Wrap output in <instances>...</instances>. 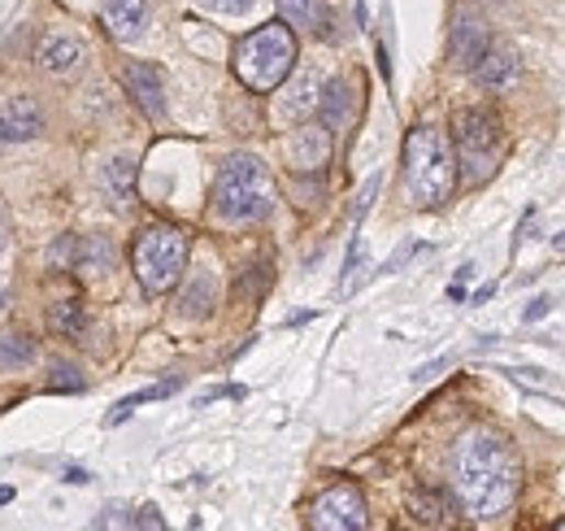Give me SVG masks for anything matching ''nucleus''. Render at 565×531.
I'll return each instance as SVG.
<instances>
[{"mask_svg": "<svg viewBox=\"0 0 565 531\" xmlns=\"http://www.w3.org/2000/svg\"><path fill=\"white\" fill-rule=\"evenodd\" d=\"M522 471L500 431L474 427L452 449V493L470 519H500L518 497Z\"/></svg>", "mask_w": 565, "mask_h": 531, "instance_id": "1", "label": "nucleus"}, {"mask_svg": "<svg viewBox=\"0 0 565 531\" xmlns=\"http://www.w3.org/2000/svg\"><path fill=\"white\" fill-rule=\"evenodd\" d=\"M274 214V179L261 157L230 152L214 183V218L230 227H252Z\"/></svg>", "mask_w": 565, "mask_h": 531, "instance_id": "2", "label": "nucleus"}, {"mask_svg": "<svg viewBox=\"0 0 565 531\" xmlns=\"http://www.w3.org/2000/svg\"><path fill=\"white\" fill-rule=\"evenodd\" d=\"M456 183V157L449 135L431 123L405 135V192L418 210H440Z\"/></svg>", "mask_w": 565, "mask_h": 531, "instance_id": "3", "label": "nucleus"}, {"mask_svg": "<svg viewBox=\"0 0 565 531\" xmlns=\"http://www.w3.org/2000/svg\"><path fill=\"white\" fill-rule=\"evenodd\" d=\"M230 66H235V79L248 92H274V88H283L287 75L296 70V31L283 18L248 31L235 44V61Z\"/></svg>", "mask_w": 565, "mask_h": 531, "instance_id": "4", "label": "nucleus"}, {"mask_svg": "<svg viewBox=\"0 0 565 531\" xmlns=\"http://www.w3.org/2000/svg\"><path fill=\"white\" fill-rule=\"evenodd\" d=\"M452 157L470 188L487 183L505 161V123L483 105L456 110L452 114Z\"/></svg>", "mask_w": 565, "mask_h": 531, "instance_id": "5", "label": "nucleus"}, {"mask_svg": "<svg viewBox=\"0 0 565 531\" xmlns=\"http://www.w3.org/2000/svg\"><path fill=\"white\" fill-rule=\"evenodd\" d=\"M131 266H135V279L144 283V292H152V296L170 292L183 279V266H188V236L170 223H157V227L139 231V240L131 249Z\"/></svg>", "mask_w": 565, "mask_h": 531, "instance_id": "6", "label": "nucleus"}, {"mask_svg": "<svg viewBox=\"0 0 565 531\" xmlns=\"http://www.w3.org/2000/svg\"><path fill=\"white\" fill-rule=\"evenodd\" d=\"M365 523H370L365 497H361V488H352V484L327 488V493L309 506V528H318V531H361Z\"/></svg>", "mask_w": 565, "mask_h": 531, "instance_id": "7", "label": "nucleus"}, {"mask_svg": "<svg viewBox=\"0 0 565 531\" xmlns=\"http://www.w3.org/2000/svg\"><path fill=\"white\" fill-rule=\"evenodd\" d=\"M35 66H39V75H48V79H75V75L88 66V48H83V39L70 35V31H44V35L35 39Z\"/></svg>", "mask_w": 565, "mask_h": 531, "instance_id": "8", "label": "nucleus"}, {"mask_svg": "<svg viewBox=\"0 0 565 531\" xmlns=\"http://www.w3.org/2000/svg\"><path fill=\"white\" fill-rule=\"evenodd\" d=\"M287 161L301 174H318L331 161V132L323 123H309L305 118V127H296L292 139H287Z\"/></svg>", "mask_w": 565, "mask_h": 531, "instance_id": "9", "label": "nucleus"}, {"mask_svg": "<svg viewBox=\"0 0 565 531\" xmlns=\"http://www.w3.org/2000/svg\"><path fill=\"white\" fill-rule=\"evenodd\" d=\"M292 79V75H287ZM323 75L314 70V66H305V70H296V79L287 83V92L279 97V118L283 123H305L314 110H318V101H323Z\"/></svg>", "mask_w": 565, "mask_h": 531, "instance_id": "10", "label": "nucleus"}, {"mask_svg": "<svg viewBox=\"0 0 565 531\" xmlns=\"http://www.w3.org/2000/svg\"><path fill=\"white\" fill-rule=\"evenodd\" d=\"M44 132V105L35 97H9L0 105V144H26Z\"/></svg>", "mask_w": 565, "mask_h": 531, "instance_id": "11", "label": "nucleus"}, {"mask_svg": "<svg viewBox=\"0 0 565 531\" xmlns=\"http://www.w3.org/2000/svg\"><path fill=\"white\" fill-rule=\"evenodd\" d=\"M487 26H483V18L478 13H470V9H461L456 18H452V35H449V57L461 66V70H474V61L487 53Z\"/></svg>", "mask_w": 565, "mask_h": 531, "instance_id": "12", "label": "nucleus"}, {"mask_svg": "<svg viewBox=\"0 0 565 531\" xmlns=\"http://www.w3.org/2000/svg\"><path fill=\"white\" fill-rule=\"evenodd\" d=\"M518 75H522V61H518V53H513L509 44H487V53L474 61V79H478L487 92L513 88Z\"/></svg>", "mask_w": 565, "mask_h": 531, "instance_id": "13", "label": "nucleus"}, {"mask_svg": "<svg viewBox=\"0 0 565 531\" xmlns=\"http://www.w3.org/2000/svg\"><path fill=\"white\" fill-rule=\"evenodd\" d=\"M122 79H126L135 105H139L148 118H166V83H161V70H157V66L131 61V66L122 70Z\"/></svg>", "mask_w": 565, "mask_h": 531, "instance_id": "14", "label": "nucleus"}, {"mask_svg": "<svg viewBox=\"0 0 565 531\" xmlns=\"http://www.w3.org/2000/svg\"><path fill=\"white\" fill-rule=\"evenodd\" d=\"M357 83L352 79H331V83H323V101H318V110H323V127L336 135L343 132L352 118H357Z\"/></svg>", "mask_w": 565, "mask_h": 531, "instance_id": "15", "label": "nucleus"}, {"mask_svg": "<svg viewBox=\"0 0 565 531\" xmlns=\"http://www.w3.org/2000/svg\"><path fill=\"white\" fill-rule=\"evenodd\" d=\"M101 18H105L113 39H139L144 35V22H148V4L144 0H105L101 4Z\"/></svg>", "mask_w": 565, "mask_h": 531, "instance_id": "16", "label": "nucleus"}, {"mask_svg": "<svg viewBox=\"0 0 565 531\" xmlns=\"http://www.w3.org/2000/svg\"><path fill=\"white\" fill-rule=\"evenodd\" d=\"M48 327H53V336H61V340H75V344H88V327H92V318H88V305L83 301H53L48 305Z\"/></svg>", "mask_w": 565, "mask_h": 531, "instance_id": "17", "label": "nucleus"}, {"mask_svg": "<svg viewBox=\"0 0 565 531\" xmlns=\"http://www.w3.org/2000/svg\"><path fill=\"white\" fill-rule=\"evenodd\" d=\"M279 18L292 31H318V35H327V0H279Z\"/></svg>", "mask_w": 565, "mask_h": 531, "instance_id": "18", "label": "nucleus"}, {"mask_svg": "<svg viewBox=\"0 0 565 531\" xmlns=\"http://www.w3.org/2000/svg\"><path fill=\"white\" fill-rule=\"evenodd\" d=\"M409 515L422 528H449V497L436 488H414L409 493Z\"/></svg>", "mask_w": 565, "mask_h": 531, "instance_id": "19", "label": "nucleus"}, {"mask_svg": "<svg viewBox=\"0 0 565 531\" xmlns=\"http://www.w3.org/2000/svg\"><path fill=\"white\" fill-rule=\"evenodd\" d=\"M31 362H35V340H31L26 331L4 327V331H0V371H4V375H18V371H26Z\"/></svg>", "mask_w": 565, "mask_h": 531, "instance_id": "20", "label": "nucleus"}, {"mask_svg": "<svg viewBox=\"0 0 565 531\" xmlns=\"http://www.w3.org/2000/svg\"><path fill=\"white\" fill-rule=\"evenodd\" d=\"M105 183H110L113 201H131V188H135V157L117 152L105 166Z\"/></svg>", "mask_w": 565, "mask_h": 531, "instance_id": "21", "label": "nucleus"}, {"mask_svg": "<svg viewBox=\"0 0 565 531\" xmlns=\"http://www.w3.org/2000/svg\"><path fill=\"white\" fill-rule=\"evenodd\" d=\"M214 305V274H196V283L183 292V314L188 318H205Z\"/></svg>", "mask_w": 565, "mask_h": 531, "instance_id": "22", "label": "nucleus"}, {"mask_svg": "<svg viewBox=\"0 0 565 531\" xmlns=\"http://www.w3.org/2000/svg\"><path fill=\"white\" fill-rule=\"evenodd\" d=\"M113 262V249L110 240H101V236H88V240H79V270L88 274V270H110Z\"/></svg>", "mask_w": 565, "mask_h": 531, "instance_id": "23", "label": "nucleus"}, {"mask_svg": "<svg viewBox=\"0 0 565 531\" xmlns=\"http://www.w3.org/2000/svg\"><path fill=\"white\" fill-rule=\"evenodd\" d=\"M174 388H179V380H166V384H157V388H144V393H135V397L117 400V405H113V414L105 418V422H110V427H117L122 418H131V409H135V405H144V400H157V397H170Z\"/></svg>", "mask_w": 565, "mask_h": 531, "instance_id": "24", "label": "nucleus"}, {"mask_svg": "<svg viewBox=\"0 0 565 531\" xmlns=\"http://www.w3.org/2000/svg\"><path fill=\"white\" fill-rule=\"evenodd\" d=\"M83 388H88V380H83L79 366H70V362L48 366V393H83Z\"/></svg>", "mask_w": 565, "mask_h": 531, "instance_id": "25", "label": "nucleus"}, {"mask_svg": "<svg viewBox=\"0 0 565 531\" xmlns=\"http://www.w3.org/2000/svg\"><path fill=\"white\" fill-rule=\"evenodd\" d=\"M205 9H218V13H230V18H239V13H248L257 0H201Z\"/></svg>", "mask_w": 565, "mask_h": 531, "instance_id": "26", "label": "nucleus"}, {"mask_svg": "<svg viewBox=\"0 0 565 531\" xmlns=\"http://www.w3.org/2000/svg\"><path fill=\"white\" fill-rule=\"evenodd\" d=\"M131 528H166V523H161V510H157V506H144V510L131 519Z\"/></svg>", "mask_w": 565, "mask_h": 531, "instance_id": "27", "label": "nucleus"}, {"mask_svg": "<svg viewBox=\"0 0 565 531\" xmlns=\"http://www.w3.org/2000/svg\"><path fill=\"white\" fill-rule=\"evenodd\" d=\"M97 528H131V519H126V510H105L97 519Z\"/></svg>", "mask_w": 565, "mask_h": 531, "instance_id": "28", "label": "nucleus"}, {"mask_svg": "<svg viewBox=\"0 0 565 531\" xmlns=\"http://www.w3.org/2000/svg\"><path fill=\"white\" fill-rule=\"evenodd\" d=\"M549 309H553V296H540V301H531V309H527V323H540Z\"/></svg>", "mask_w": 565, "mask_h": 531, "instance_id": "29", "label": "nucleus"}, {"mask_svg": "<svg viewBox=\"0 0 565 531\" xmlns=\"http://www.w3.org/2000/svg\"><path fill=\"white\" fill-rule=\"evenodd\" d=\"M88 479H92V475H88V471H79V466H70V471H66V484H88Z\"/></svg>", "mask_w": 565, "mask_h": 531, "instance_id": "30", "label": "nucleus"}, {"mask_svg": "<svg viewBox=\"0 0 565 531\" xmlns=\"http://www.w3.org/2000/svg\"><path fill=\"white\" fill-rule=\"evenodd\" d=\"M553 258H565V231L557 236V240H553Z\"/></svg>", "mask_w": 565, "mask_h": 531, "instance_id": "31", "label": "nucleus"}, {"mask_svg": "<svg viewBox=\"0 0 565 531\" xmlns=\"http://www.w3.org/2000/svg\"><path fill=\"white\" fill-rule=\"evenodd\" d=\"M0 249H4V214H0Z\"/></svg>", "mask_w": 565, "mask_h": 531, "instance_id": "32", "label": "nucleus"}, {"mask_svg": "<svg viewBox=\"0 0 565 531\" xmlns=\"http://www.w3.org/2000/svg\"><path fill=\"white\" fill-rule=\"evenodd\" d=\"M491 4H505V0H491Z\"/></svg>", "mask_w": 565, "mask_h": 531, "instance_id": "33", "label": "nucleus"}, {"mask_svg": "<svg viewBox=\"0 0 565 531\" xmlns=\"http://www.w3.org/2000/svg\"><path fill=\"white\" fill-rule=\"evenodd\" d=\"M557 528H562V531H565V523H557Z\"/></svg>", "mask_w": 565, "mask_h": 531, "instance_id": "34", "label": "nucleus"}]
</instances>
